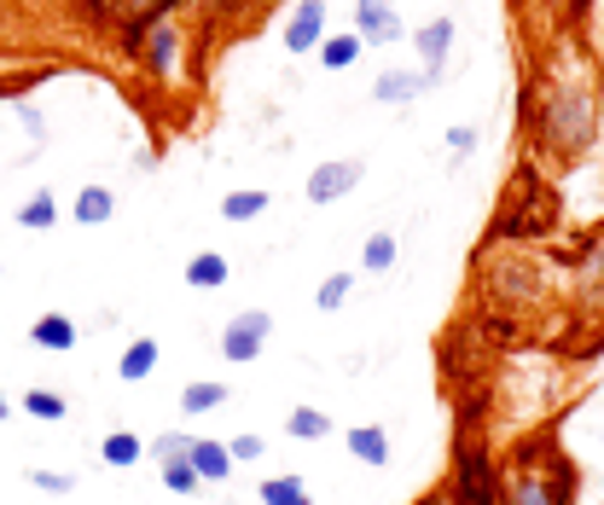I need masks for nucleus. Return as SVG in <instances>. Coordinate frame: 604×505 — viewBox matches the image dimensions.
Segmentation results:
<instances>
[{"label": "nucleus", "instance_id": "f257e3e1", "mask_svg": "<svg viewBox=\"0 0 604 505\" xmlns=\"http://www.w3.org/2000/svg\"><path fill=\"white\" fill-rule=\"evenodd\" d=\"M529 128L552 164H575L599 139V93L581 76H552L540 82V99L529 93Z\"/></svg>", "mask_w": 604, "mask_h": 505}, {"label": "nucleus", "instance_id": "f03ea898", "mask_svg": "<svg viewBox=\"0 0 604 505\" xmlns=\"http://www.w3.org/2000/svg\"><path fill=\"white\" fill-rule=\"evenodd\" d=\"M500 505H575V464L552 448H523L500 471Z\"/></svg>", "mask_w": 604, "mask_h": 505}, {"label": "nucleus", "instance_id": "7ed1b4c3", "mask_svg": "<svg viewBox=\"0 0 604 505\" xmlns=\"http://www.w3.org/2000/svg\"><path fill=\"white\" fill-rule=\"evenodd\" d=\"M448 494H454V505H500V464H494V453L477 448V441H459Z\"/></svg>", "mask_w": 604, "mask_h": 505}, {"label": "nucleus", "instance_id": "20e7f679", "mask_svg": "<svg viewBox=\"0 0 604 505\" xmlns=\"http://www.w3.org/2000/svg\"><path fill=\"white\" fill-rule=\"evenodd\" d=\"M180 47H187V35H180V24H175L169 12L123 35V53L134 58L139 70H152V76H175V65H180Z\"/></svg>", "mask_w": 604, "mask_h": 505}, {"label": "nucleus", "instance_id": "39448f33", "mask_svg": "<svg viewBox=\"0 0 604 505\" xmlns=\"http://www.w3.org/2000/svg\"><path fill=\"white\" fill-rule=\"evenodd\" d=\"M268 337H273V314L245 308V314H233L227 326H221V355H227L233 367H250V360L268 349Z\"/></svg>", "mask_w": 604, "mask_h": 505}, {"label": "nucleus", "instance_id": "423d86ee", "mask_svg": "<svg viewBox=\"0 0 604 505\" xmlns=\"http://www.w3.org/2000/svg\"><path fill=\"white\" fill-rule=\"evenodd\" d=\"M360 180H367V164H360V157H332V164L309 169V187H302V198H309V204H344Z\"/></svg>", "mask_w": 604, "mask_h": 505}, {"label": "nucleus", "instance_id": "0eeeda50", "mask_svg": "<svg viewBox=\"0 0 604 505\" xmlns=\"http://www.w3.org/2000/svg\"><path fill=\"white\" fill-rule=\"evenodd\" d=\"M355 35L367 47H395L401 35V12H395V0H355Z\"/></svg>", "mask_w": 604, "mask_h": 505}, {"label": "nucleus", "instance_id": "6e6552de", "mask_svg": "<svg viewBox=\"0 0 604 505\" xmlns=\"http://www.w3.org/2000/svg\"><path fill=\"white\" fill-rule=\"evenodd\" d=\"M169 7H180V0H82V12H93L99 24H116L123 35L152 24V18H164Z\"/></svg>", "mask_w": 604, "mask_h": 505}, {"label": "nucleus", "instance_id": "1a4fd4ad", "mask_svg": "<svg viewBox=\"0 0 604 505\" xmlns=\"http://www.w3.org/2000/svg\"><path fill=\"white\" fill-rule=\"evenodd\" d=\"M320 42H326V0H297L286 18V53H320Z\"/></svg>", "mask_w": 604, "mask_h": 505}, {"label": "nucleus", "instance_id": "9d476101", "mask_svg": "<svg viewBox=\"0 0 604 505\" xmlns=\"http://www.w3.org/2000/svg\"><path fill=\"white\" fill-rule=\"evenodd\" d=\"M413 47H418V58H425V76L441 82V65H448V53H454V18H430V24H418Z\"/></svg>", "mask_w": 604, "mask_h": 505}, {"label": "nucleus", "instance_id": "9b49d317", "mask_svg": "<svg viewBox=\"0 0 604 505\" xmlns=\"http://www.w3.org/2000/svg\"><path fill=\"white\" fill-rule=\"evenodd\" d=\"M430 88H436V82H430L425 70H384V76L372 82V99H378V105H413V99L430 93Z\"/></svg>", "mask_w": 604, "mask_h": 505}, {"label": "nucleus", "instance_id": "f8f14e48", "mask_svg": "<svg viewBox=\"0 0 604 505\" xmlns=\"http://www.w3.org/2000/svg\"><path fill=\"white\" fill-rule=\"evenodd\" d=\"M30 343H35V349H47V355H70L76 343H82V326H76L70 314H42L30 326Z\"/></svg>", "mask_w": 604, "mask_h": 505}, {"label": "nucleus", "instance_id": "ddd939ff", "mask_svg": "<svg viewBox=\"0 0 604 505\" xmlns=\"http://www.w3.org/2000/svg\"><path fill=\"white\" fill-rule=\"evenodd\" d=\"M192 471L204 476V482H227L233 476V453H227V441H210V436H192Z\"/></svg>", "mask_w": 604, "mask_h": 505}, {"label": "nucleus", "instance_id": "4468645a", "mask_svg": "<svg viewBox=\"0 0 604 505\" xmlns=\"http://www.w3.org/2000/svg\"><path fill=\"white\" fill-rule=\"evenodd\" d=\"M157 360H164L157 337H134L128 349H123V360H116V378H123V383H146L157 372Z\"/></svg>", "mask_w": 604, "mask_h": 505}, {"label": "nucleus", "instance_id": "2eb2a0df", "mask_svg": "<svg viewBox=\"0 0 604 505\" xmlns=\"http://www.w3.org/2000/svg\"><path fill=\"white\" fill-rule=\"evenodd\" d=\"M349 453H355L360 464H372V471H384V464H390L384 424H355V430H349Z\"/></svg>", "mask_w": 604, "mask_h": 505}, {"label": "nucleus", "instance_id": "dca6fc26", "mask_svg": "<svg viewBox=\"0 0 604 505\" xmlns=\"http://www.w3.org/2000/svg\"><path fill=\"white\" fill-rule=\"evenodd\" d=\"M215 407H227V383H221V378H198V383L180 390V413H187V418H204Z\"/></svg>", "mask_w": 604, "mask_h": 505}, {"label": "nucleus", "instance_id": "f3484780", "mask_svg": "<svg viewBox=\"0 0 604 505\" xmlns=\"http://www.w3.org/2000/svg\"><path fill=\"white\" fill-rule=\"evenodd\" d=\"M70 215L82 221V227H105V221L116 215V192L111 187H82V192H76V204H70Z\"/></svg>", "mask_w": 604, "mask_h": 505}, {"label": "nucleus", "instance_id": "a211bd4d", "mask_svg": "<svg viewBox=\"0 0 604 505\" xmlns=\"http://www.w3.org/2000/svg\"><path fill=\"white\" fill-rule=\"evenodd\" d=\"M227 256H221V250H198L192 261H187V285L192 291H221V285H227Z\"/></svg>", "mask_w": 604, "mask_h": 505}, {"label": "nucleus", "instance_id": "6ab92c4d", "mask_svg": "<svg viewBox=\"0 0 604 505\" xmlns=\"http://www.w3.org/2000/svg\"><path fill=\"white\" fill-rule=\"evenodd\" d=\"M99 459H105L111 471H128V464L146 459V441H139L134 430H111L105 441H99Z\"/></svg>", "mask_w": 604, "mask_h": 505}, {"label": "nucleus", "instance_id": "aec40b11", "mask_svg": "<svg viewBox=\"0 0 604 505\" xmlns=\"http://www.w3.org/2000/svg\"><path fill=\"white\" fill-rule=\"evenodd\" d=\"M268 204H273V198L261 192V187H238V192H227V198H221V221H233V227H238V221L268 215Z\"/></svg>", "mask_w": 604, "mask_h": 505}, {"label": "nucleus", "instance_id": "412c9836", "mask_svg": "<svg viewBox=\"0 0 604 505\" xmlns=\"http://www.w3.org/2000/svg\"><path fill=\"white\" fill-rule=\"evenodd\" d=\"M360 53H367V42H360L355 30H344V35H326V42H320V65H326V70H349Z\"/></svg>", "mask_w": 604, "mask_h": 505}, {"label": "nucleus", "instance_id": "4be33fe9", "mask_svg": "<svg viewBox=\"0 0 604 505\" xmlns=\"http://www.w3.org/2000/svg\"><path fill=\"white\" fill-rule=\"evenodd\" d=\"M53 221H58V198H53L47 187L35 192V198H24V204H18V227H30V233H47Z\"/></svg>", "mask_w": 604, "mask_h": 505}, {"label": "nucleus", "instance_id": "5701e85b", "mask_svg": "<svg viewBox=\"0 0 604 505\" xmlns=\"http://www.w3.org/2000/svg\"><path fill=\"white\" fill-rule=\"evenodd\" d=\"M337 430V424L320 413V407H297L291 418H286V436H297V441H326Z\"/></svg>", "mask_w": 604, "mask_h": 505}, {"label": "nucleus", "instance_id": "b1692460", "mask_svg": "<svg viewBox=\"0 0 604 505\" xmlns=\"http://www.w3.org/2000/svg\"><path fill=\"white\" fill-rule=\"evenodd\" d=\"M349 291H355L349 273H326V279H320V291H314V308H320V314H337V308L349 302Z\"/></svg>", "mask_w": 604, "mask_h": 505}, {"label": "nucleus", "instance_id": "393cba45", "mask_svg": "<svg viewBox=\"0 0 604 505\" xmlns=\"http://www.w3.org/2000/svg\"><path fill=\"white\" fill-rule=\"evenodd\" d=\"M157 471H164V489L169 494H198V489H204V476L192 471V459H164Z\"/></svg>", "mask_w": 604, "mask_h": 505}, {"label": "nucleus", "instance_id": "a878e982", "mask_svg": "<svg viewBox=\"0 0 604 505\" xmlns=\"http://www.w3.org/2000/svg\"><path fill=\"white\" fill-rule=\"evenodd\" d=\"M360 268H367V273H390L395 268V233H372L367 250H360Z\"/></svg>", "mask_w": 604, "mask_h": 505}, {"label": "nucleus", "instance_id": "bb28decb", "mask_svg": "<svg viewBox=\"0 0 604 505\" xmlns=\"http://www.w3.org/2000/svg\"><path fill=\"white\" fill-rule=\"evenodd\" d=\"M24 413L30 418H70V401L65 395H53V390H24Z\"/></svg>", "mask_w": 604, "mask_h": 505}, {"label": "nucleus", "instance_id": "cd10ccee", "mask_svg": "<svg viewBox=\"0 0 604 505\" xmlns=\"http://www.w3.org/2000/svg\"><path fill=\"white\" fill-rule=\"evenodd\" d=\"M302 494H309V489H302V476H268V482L256 489L261 505H297Z\"/></svg>", "mask_w": 604, "mask_h": 505}, {"label": "nucleus", "instance_id": "c85d7f7f", "mask_svg": "<svg viewBox=\"0 0 604 505\" xmlns=\"http://www.w3.org/2000/svg\"><path fill=\"white\" fill-rule=\"evenodd\" d=\"M187 453H192V436L187 430H164V436L152 441V459L157 464H164V459H187Z\"/></svg>", "mask_w": 604, "mask_h": 505}, {"label": "nucleus", "instance_id": "c756f323", "mask_svg": "<svg viewBox=\"0 0 604 505\" xmlns=\"http://www.w3.org/2000/svg\"><path fill=\"white\" fill-rule=\"evenodd\" d=\"M227 453H233V464H256L261 453H268V436L245 430V436H233V441H227Z\"/></svg>", "mask_w": 604, "mask_h": 505}, {"label": "nucleus", "instance_id": "7c9ffc66", "mask_svg": "<svg viewBox=\"0 0 604 505\" xmlns=\"http://www.w3.org/2000/svg\"><path fill=\"white\" fill-rule=\"evenodd\" d=\"M7 105H12L18 123H24V134H30V139H42V134H47V123H42V111H35V105H24V99H7Z\"/></svg>", "mask_w": 604, "mask_h": 505}, {"label": "nucleus", "instance_id": "2f4dec72", "mask_svg": "<svg viewBox=\"0 0 604 505\" xmlns=\"http://www.w3.org/2000/svg\"><path fill=\"white\" fill-rule=\"evenodd\" d=\"M30 482H35L42 494H70V489H76V476H65V471H30Z\"/></svg>", "mask_w": 604, "mask_h": 505}, {"label": "nucleus", "instance_id": "473e14b6", "mask_svg": "<svg viewBox=\"0 0 604 505\" xmlns=\"http://www.w3.org/2000/svg\"><path fill=\"white\" fill-rule=\"evenodd\" d=\"M448 152H454V157H471V152H477V128H471V123L448 128Z\"/></svg>", "mask_w": 604, "mask_h": 505}, {"label": "nucleus", "instance_id": "72a5a7b5", "mask_svg": "<svg viewBox=\"0 0 604 505\" xmlns=\"http://www.w3.org/2000/svg\"><path fill=\"white\" fill-rule=\"evenodd\" d=\"M418 505H454V494H448V489H430V494L418 500Z\"/></svg>", "mask_w": 604, "mask_h": 505}, {"label": "nucleus", "instance_id": "f704fd0d", "mask_svg": "<svg viewBox=\"0 0 604 505\" xmlns=\"http://www.w3.org/2000/svg\"><path fill=\"white\" fill-rule=\"evenodd\" d=\"M7 413H12V401H7V395H0V418H7Z\"/></svg>", "mask_w": 604, "mask_h": 505}, {"label": "nucleus", "instance_id": "c9c22d12", "mask_svg": "<svg viewBox=\"0 0 604 505\" xmlns=\"http://www.w3.org/2000/svg\"><path fill=\"white\" fill-rule=\"evenodd\" d=\"M297 505H314V494H302V500H297Z\"/></svg>", "mask_w": 604, "mask_h": 505}]
</instances>
